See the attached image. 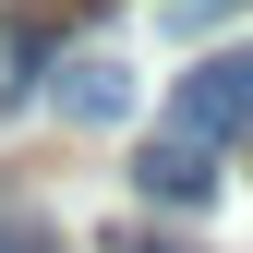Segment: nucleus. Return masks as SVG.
<instances>
[{
    "label": "nucleus",
    "mask_w": 253,
    "mask_h": 253,
    "mask_svg": "<svg viewBox=\"0 0 253 253\" xmlns=\"http://www.w3.org/2000/svg\"><path fill=\"white\" fill-rule=\"evenodd\" d=\"M121 109H133V73H121L109 48L60 60V121H121Z\"/></svg>",
    "instance_id": "2"
},
{
    "label": "nucleus",
    "mask_w": 253,
    "mask_h": 253,
    "mask_svg": "<svg viewBox=\"0 0 253 253\" xmlns=\"http://www.w3.org/2000/svg\"><path fill=\"white\" fill-rule=\"evenodd\" d=\"M241 121H253V48H241V60H205V73L169 97V133H193V145L241 133Z\"/></svg>",
    "instance_id": "1"
},
{
    "label": "nucleus",
    "mask_w": 253,
    "mask_h": 253,
    "mask_svg": "<svg viewBox=\"0 0 253 253\" xmlns=\"http://www.w3.org/2000/svg\"><path fill=\"white\" fill-rule=\"evenodd\" d=\"M145 193H157V205H205V193H217V157H205L193 133H157V145H145Z\"/></svg>",
    "instance_id": "3"
}]
</instances>
